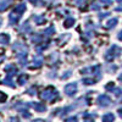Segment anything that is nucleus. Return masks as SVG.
<instances>
[{
	"mask_svg": "<svg viewBox=\"0 0 122 122\" xmlns=\"http://www.w3.org/2000/svg\"><path fill=\"white\" fill-rule=\"evenodd\" d=\"M120 54H121V49H120L117 45H114V46L111 48V49L109 50V51L106 53L105 57H106L107 60H111V59H115V57H117Z\"/></svg>",
	"mask_w": 122,
	"mask_h": 122,
	"instance_id": "obj_1",
	"label": "nucleus"
},
{
	"mask_svg": "<svg viewBox=\"0 0 122 122\" xmlns=\"http://www.w3.org/2000/svg\"><path fill=\"white\" fill-rule=\"evenodd\" d=\"M98 103H99V105L100 106H109L110 105V103H111V100H110V98L107 97V95H100L99 98H98Z\"/></svg>",
	"mask_w": 122,
	"mask_h": 122,
	"instance_id": "obj_2",
	"label": "nucleus"
},
{
	"mask_svg": "<svg viewBox=\"0 0 122 122\" xmlns=\"http://www.w3.org/2000/svg\"><path fill=\"white\" fill-rule=\"evenodd\" d=\"M76 90H77V84H76V83H72V84L66 86L65 93H66L67 95H73V94L76 93Z\"/></svg>",
	"mask_w": 122,
	"mask_h": 122,
	"instance_id": "obj_3",
	"label": "nucleus"
},
{
	"mask_svg": "<svg viewBox=\"0 0 122 122\" xmlns=\"http://www.w3.org/2000/svg\"><path fill=\"white\" fill-rule=\"evenodd\" d=\"M54 95H56V90L53 89V88H49L48 90L44 92V94H43L42 97H43L44 99H50V98H53Z\"/></svg>",
	"mask_w": 122,
	"mask_h": 122,
	"instance_id": "obj_4",
	"label": "nucleus"
},
{
	"mask_svg": "<svg viewBox=\"0 0 122 122\" xmlns=\"http://www.w3.org/2000/svg\"><path fill=\"white\" fill-rule=\"evenodd\" d=\"M25 10H26V5L21 4L20 6H17V7L15 9V12H20V14H21V12H23V11H25Z\"/></svg>",
	"mask_w": 122,
	"mask_h": 122,
	"instance_id": "obj_5",
	"label": "nucleus"
},
{
	"mask_svg": "<svg viewBox=\"0 0 122 122\" xmlns=\"http://www.w3.org/2000/svg\"><path fill=\"white\" fill-rule=\"evenodd\" d=\"M117 23V18H114V20H110V21L107 22V27L111 28V27H115Z\"/></svg>",
	"mask_w": 122,
	"mask_h": 122,
	"instance_id": "obj_6",
	"label": "nucleus"
},
{
	"mask_svg": "<svg viewBox=\"0 0 122 122\" xmlns=\"http://www.w3.org/2000/svg\"><path fill=\"white\" fill-rule=\"evenodd\" d=\"M0 40H1V42H5V43H7V42H9V36H7V34H5V36L3 34L1 37H0Z\"/></svg>",
	"mask_w": 122,
	"mask_h": 122,
	"instance_id": "obj_7",
	"label": "nucleus"
},
{
	"mask_svg": "<svg viewBox=\"0 0 122 122\" xmlns=\"http://www.w3.org/2000/svg\"><path fill=\"white\" fill-rule=\"evenodd\" d=\"M104 120H114V115L112 114H107L104 116Z\"/></svg>",
	"mask_w": 122,
	"mask_h": 122,
	"instance_id": "obj_8",
	"label": "nucleus"
},
{
	"mask_svg": "<svg viewBox=\"0 0 122 122\" xmlns=\"http://www.w3.org/2000/svg\"><path fill=\"white\" fill-rule=\"evenodd\" d=\"M73 22H75V21H73V18L67 20V21L65 22V26H66V27H70V26H71V23H73Z\"/></svg>",
	"mask_w": 122,
	"mask_h": 122,
	"instance_id": "obj_9",
	"label": "nucleus"
},
{
	"mask_svg": "<svg viewBox=\"0 0 122 122\" xmlns=\"http://www.w3.org/2000/svg\"><path fill=\"white\" fill-rule=\"evenodd\" d=\"M0 99H6V97H5V95L1 93V92H0Z\"/></svg>",
	"mask_w": 122,
	"mask_h": 122,
	"instance_id": "obj_10",
	"label": "nucleus"
},
{
	"mask_svg": "<svg viewBox=\"0 0 122 122\" xmlns=\"http://www.w3.org/2000/svg\"><path fill=\"white\" fill-rule=\"evenodd\" d=\"M116 10H117V11H122V5L118 6V7H116Z\"/></svg>",
	"mask_w": 122,
	"mask_h": 122,
	"instance_id": "obj_11",
	"label": "nucleus"
},
{
	"mask_svg": "<svg viewBox=\"0 0 122 122\" xmlns=\"http://www.w3.org/2000/svg\"><path fill=\"white\" fill-rule=\"evenodd\" d=\"M118 39H121V40H122V30H121L120 34H118Z\"/></svg>",
	"mask_w": 122,
	"mask_h": 122,
	"instance_id": "obj_12",
	"label": "nucleus"
},
{
	"mask_svg": "<svg viewBox=\"0 0 122 122\" xmlns=\"http://www.w3.org/2000/svg\"><path fill=\"white\" fill-rule=\"evenodd\" d=\"M29 1H32V3H34V4H38L39 0H29Z\"/></svg>",
	"mask_w": 122,
	"mask_h": 122,
	"instance_id": "obj_13",
	"label": "nucleus"
},
{
	"mask_svg": "<svg viewBox=\"0 0 122 122\" xmlns=\"http://www.w3.org/2000/svg\"><path fill=\"white\" fill-rule=\"evenodd\" d=\"M118 114H120V116L122 117V109H120V110H118Z\"/></svg>",
	"mask_w": 122,
	"mask_h": 122,
	"instance_id": "obj_14",
	"label": "nucleus"
},
{
	"mask_svg": "<svg viewBox=\"0 0 122 122\" xmlns=\"http://www.w3.org/2000/svg\"><path fill=\"white\" fill-rule=\"evenodd\" d=\"M118 79H120V81H122V75H120V77H118Z\"/></svg>",
	"mask_w": 122,
	"mask_h": 122,
	"instance_id": "obj_15",
	"label": "nucleus"
}]
</instances>
